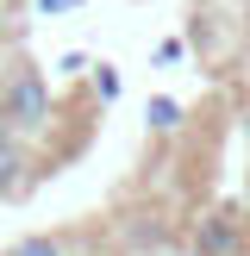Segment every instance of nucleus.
Instances as JSON below:
<instances>
[{"mask_svg":"<svg viewBox=\"0 0 250 256\" xmlns=\"http://www.w3.org/2000/svg\"><path fill=\"white\" fill-rule=\"evenodd\" d=\"M0 132L25 138V144H38V138L56 132V100H50V82L32 69V62H12L6 82H0Z\"/></svg>","mask_w":250,"mask_h":256,"instance_id":"1","label":"nucleus"},{"mask_svg":"<svg viewBox=\"0 0 250 256\" xmlns=\"http://www.w3.org/2000/svg\"><path fill=\"white\" fill-rule=\"evenodd\" d=\"M38 150L25 144V138H12V132H0V200H25L38 188Z\"/></svg>","mask_w":250,"mask_h":256,"instance_id":"2","label":"nucleus"},{"mask_svg":"<svg viewBox=\"0 0 250 256\" xmlns=\"http://www.w3.org/2000/svg\"><path fill=\"white\" fill-rule=\"evenodd\" d=\"M200 256H238V212H212L200 225Z\"/></svg>","mask_w":250,"mask_h":256,"instance_id":"3","label":"nucleus"},{"mask_svg":"<svg viewBox=\"0 0 250 256\" xmlns=\"http://www.w3.org/2000/svg\"><path fill=\"white\" fill-rule=\"evenodd\" d=\"M6 256H75V238H62V232H32V238H19Z\"/></svg>","mask_w":250,"mask_h":256,"instance_id":"4","label":"nucleus"},{"mask_svg":"<svg viewBox=\"0 0 250 256\" xmlns=\"http://www.w3.org/2000/svg\"><path fill=\"white\" fill-rule=\"evenodd\" d=\"M175 125H182V106H175L169 94H156L150 100V132H175Z\"/></svg>","mask_w":250,"mask_h":256,"instance_id":"5","label":"nucleus"},{"mask_svg":"<svg viewBox=\"0 0 250 256\" xmlns=\"http://www.w3.org/2000/svg\"><path fill=\"white\" fill-rule=\"evenodd\" d=\"M94 100H119V75L112 69H94Z\"/></svg>","mask_w":250,"mask_h":256,"instance_id":"6","label":"nucleus"},{"mask_svg":"<svg viewBox=\"0 0 250 256\" xmlns=\"http://www.w3.org/2000/svg\"><path fill=\"white\" fill-rule=\"evenodd\" d=\"M82 6V0H38V12H44V19H56V12H75Z\"/></svg>","mask_w":250,"mask_h":256,"instance_id":"7","label":"nucleus"},{"mask_svg":"<svg viewBox=\"0 0 250 256\" xmlns=\"http://www.w3.org/2000/svg\"><path fill=\"white\" fill-rule=\"evenodd\" d=\"M56 69H62V75H82V69H94V62H88V56H82V50H69V56H62V62H56Z\"/></svg>","mask_w":250,"mask_h":256,"instance_id":"8","label":"nucleus"},{"mask_svg":"<svg viewBox=\"0 0 250 256\" xmlns=\"http://www.w3.org/2000/svg\"><path fill=\"white\" fill-rule=\"evenodd\" d=\"M244 138H250V112H244Z\"/></svg>","mask_w":250,"mask_h":256,"instance_id":"9","label":"nucleus"}]
</instances>
